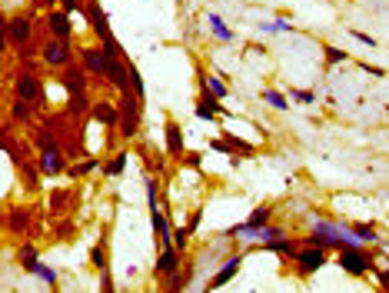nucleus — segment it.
<instances>
[{"instance_id":"nucleus-26","label":"nucleus","mask_w":389,"mask_h":293,"mask_svg":"<svg viewBox=\"0 0 389 293\" xmlns=\"http://www.w3.org/2000/svg\"><path fill=\"white\" fill-rule=\"evenodd\" d=\"M127 160H130V150H117V157H113V160L104 167V173H106V177H120V173L127 170Z\"/></svg>"},{"instance_id":"nucleus-40","label":"nucleus","mask_w":389,"mask_h":293,"mask_svg":"<svg viewBox=\"0 0 389 293\" xmlns=\"http://www.w3.org/2000/svg\"><path fill=\"white\" fill-rule=\"evenodd\" d=\"M177 3H186V0H177Z\"/></svg>"},{"instance_id":"nucleus-31","label":"nucleus","mask_w":389,"mask_h":293,"mask_svg":"<svg viewBox=\"0 0 389 293\" xmlns=\"http://www.w3.org/2000/svg\"><path fill=\"white\" fill-rule=\"evenodd\" d=\"M200 220H203V207H196L193 214L186 216V223H183V230L190 233V237H196V230H200Z\"/></svg>"},{"instance_id":"nucleus-30","label":"nucleus","mask_w":389,"mask_h":293,"mask_svg":"<svg viewBox=\"0 0 389 293\" xmlns=\"http://www.w3.org/2000/svg\"><path fill=\"white\" fill-rule=\"evenodd\" d=\"M289 100H296V104H316V90H299V87H289V93H286Z\"/></svg>"},{"instance_id":"nucleus-35","label":"nucleus","mask_w":389,"mask_h":293,"mask_svg":"<svg viewBox=\"0 0 389 293\" xmlns=\"http://www.w3.org/2000/svg\"><path fill=\"white\" fill-rule=\"evenodd\" d=\"M37 277L47 280V287H57V270H50V267H44V263L37 267Z\"/></svg>"},{"instance_id":"nucleus-13","label":"nucleus","mask_w":389,"mask_h":293,"mask_svg":"<svg viewBox=\"0 0 389 293\" xmlns=\"http://www.w3.org/2000/svg\"><path fill=\"white\" fill-rule=\"evenodd\" d=\"M50 37H63V40H74V24H70V14L67 10H47L44 17Z\"/></svg>"},{"instance_id":"nucleus-3","label":"nucleus","mask_w":389,"mask_h":293,"mask_svg":"<svg viewBox=\"0 0 389 293\" xmlns=\"http://www.w3.org/2000/svg\"><path fill=\"white\" fill-rule=\"evenodd\" d=\"M336 267L349 277H370L376 274V260L363 247H340L336 250Z\"/></svg>"},{"instance_id":"nucleus-11","label":"nucleus","mask_w":389,"mask_h":293,"mask_svg":"<svg viewBox=\"0 0 389 293\" xmlns=\"http://www.w3.org/2000/svg\"><path fill=\"white\" fill-rule=\"evenodd\" d=\"M164 137H166V157H170L173 164H183V154H186V143H183V127H180L173 117H166Z\"/></svg>"},{"instance_id":"nucleus-9","label":"nucleus","mask_w":389,"mask_h":293,"mask_svg":"<svg viewBox=\"0 0 389 293\" xmlns=\"http://www.w3.org/2000/svg\"><path fill=\"white\" fill-rule=\"evenodd\" d=\"M193 113H196V120H207V124H216L220 117H223L226 110H223V100H216L213 93L200 84V97H196V107H193Z\"/></svg>"},{"instance_id":"nucleus-20","label":"nucleus","mask_w":389,"mask_h":293,"mask_svg":"<svg viewBox=\"0 0 389 293\" xmlns=\"http://www.w3.org/2000/svg\"><path fill=\"white\" fill-rule=\"evenodd\" d=\"M7 230L10 233H30V214L24 210V207L10 210V216H7Z\"/></svg>"},{"instance_id":"nucleus-10","label":"nucleus","mask_w":389,"mask_h":293,"mask_svg":"<svg viewBox=\"0 0 389 293\" xmlns=\"http://www.w3.org/2000/svg\"><path fill=\"white\" fill-rule=\"evenodd\" d=\"M243 257H246V250H243V253H233V257H230V260H226L223 267H220V270H216V274L207 280V283H203V290H207V293H209V290H223L226 283H230V280L239 274V267H243Z\"/></svg>"},{"instance_id":"nucleus-7","label":"nucleus","mask_w":389,"mask_h":293,"mask_svg":"<svg viewBox=\"0 0 389 293\" xmlns=\"http://www.w3.org/2000/svg\"><path fill=\"white\" fill-rule=\"evenodd\" d=\"M14 97H24L30 104H44V84H40V77H37L30 67H20V70H17Z\"/></svg>"},{"instance_id":"nucleus-21","label":"nucleus","mask_w":389,"mask_h":293,"mask_svg":"<svg viewBox=\"0 0 389 293\" xmlns=\"http://www.w3.org/2000/svg\"><path fill=\"white\" fill-rule=\"evenodd\" d=\"M260 97H263V104H269V107L280 110V113H286V110H289V97H286V93H280V90H273V87H263V90H260Z\"/></svg>"},{"instance_id":"nucleus-2","label":"nucleus","mask_w":389,"mask_h":293,"mask_svg":"<svg viewBox=\"0 0 389 293\" xmlns=\"http://www.w3.org/2000/svg\"><path fill=\"white\" fill-rule=\"evenodd\" d=\"M84 17H87V24L93 27V33H97V40H100V47H104V54H110V57H123V50H120V40L113 37V31H110V20H106V10L97 3V0H87V7H84Z\"/></svg>"},{"instance_id":"nucleus-17","label":"nucleus","mask_w":389,"mask_h":293,"mask_svg":"<svg viewBox=\"0 0 389 293\" xmlns=\"http://www.w3.org/2000/svg\"><path fill=\"white\" fill-rule=\"evenodd\" d=\"M353 237H359L363 244H379V230H376L373 220H356V223H346Z\"/></svg>"},{"instance_id":"nucleus-6","label":"nucleus","mask_w":389,"mask_h":293,"mask_svg":"<svg viewBox=\"0 0 389 293\" xmlns=\"http://www.w3.org/2000/svg\"><path fill=\"white\" fill-rule=\"evenodd\" d=\"M40 61L50 63V67H67V63H74V40L47 37V44L40 47Z\"/></svg>"},{"instance_id":"nucleus-1","label":"nucleus","mask_w":389,"mask_h":293,"mask_svg":"<svg viewBox=\"0 0 389 293\" xmlns=\"http://www.w3.org/2000/svg\"><path fill=\"white\" fill-rule=\"evenodd\" d=\"M140 130H143V100L136 97V93H120V127L117 134L120 140H136L140 137Z\"/></svg>"},{"instance_id":"nucleus-27","label":"nucleus","mask_w":389,"mask_h":293,"mask_svg":"<svg viewBox=\"0 0 389 293\" xmlns=\"http://www.w3.org/2000/svg\"><path fill=\"white\" fill-rule=\"evenodd\" d=\"M100 167V164H97V160H93V157H84V160H80V164H74V167H67V173H70V177H87V173H93V170Z\"/></svg>"},{"instance_id":"nucleus-22","label":"nucleus","mask_w":389,"mask_h":293,"mask_svg":"<svg viewBox=\"0 0 389 293\" xmlns=\"http://www.w3.org/2000/svg\"><path fill=\"white\" fill-rule=\"evenodd\" d=\"M207 27L213 31V37H216V40H223V44H230V40H233V31L223 24V17H220V14H207Z\"/></svg>"},{"instance_id":"nucleus-25","label":"nucleus","mask_w":389,"mask_h":293,"mask_svg":"<svg viewBox=\"0 0 389 293\" xmlns=\"http://www.w3.org/2000/svg\"><path fill=\"white\" fill-rule=\"evenodd\" d=\"M67 97H70V100H67V110H70V113H90V107H93V104H90V93L87 90L67 93Z\"/></svg>"},{"instance_id":"nucleus-33","label":"nucleus","mask_w":389,"mask_h":293,"mask_svg":"<svg viewBox=\"0 0 389 293\" xmlns=\"http://www.w3.org/2000/svg\"><path fill=\"white\" fill-rule=\"evenodd\" d=\"M349 37L359 40V44H366V47H379V40H376L373 33H363V31H356V27H349Z\"/></svg>"},{"instance_id":"nucleus-39","label":"nucleus","mask_w":389,"mask_h":293,"mask_svg":"<svg viewBox=\"0 0 389 293\" xmlns=\"http://www.w3.org/2000/svg\"><path fill=\"white\" fill-rule=\"evenodd\" d=\"M376 280H379L383 290H389V270H376Z\"/></svg>"},{"instance_id":"nucleus-24","label":"nucleus","mask_w":389,"mask_h":293,"mask_svg":"<svg viewBox=\"0 0 389 293\" xmlns=\"http://www.w3.org/2000/svg\"><path fill=\"white\" fill-rule=\"evenodd\" d=\"M269 220H273V203H260V207H253V214L246 216L243 223H246V227H263Z\"/></svg>"},{"instance_id":"nucleus-32","label":"nucleus","mask_w":389,"mask_h":293,"mask_svg":"<svg viewBox=\"0 0 389 293\" xmlns=\"http://www.w3.org/2000/svg\"><path fill=\"white\" fill-rule=\"evenodd\" d=\"M190 240H193V237H190V233L183 230V227H173V244H177V247L183 250V253L190 250Z\"/></svg>"},{"instance_id":"nucleus-4","label":"nucleus","mask_w":389,"mask_h":293,"mask_svg":"<svg viewBox=\"0 0 389 293\" xmlns=\"http://www.w3.org/2000/svg\"><path fill=\"white\" fill-rule=\"evenodd\" d=\"M329 263V250L326 247H313V244H303L296 250V257H293V267H296V274L303 280L316 277V270H323Z\"/></svg>"},{"instance_id":"nucleus-23","label":"nucleus","mask_w":389,"mask_h":293,"mask_svg":"<svg viewBox=\"0 0 389 293\" xmlns=\"http://www.w3.org/2000/svg\"><path fill=\"white\" fill-rule=\"evenodd\" d=\"M30 117H33V104L24 100V97H14V100H10V124H17V120H30Z\"/></svg>"},{"instance_id":"nucleus-19","label":"nucleus","mask_w":389,"mask_h":293,"mask_svg":"<svg viewBox=\"0 0 389 293\" xmlns=\"http://www.w3.org/2000/svg\"><path fill=\"white\" fill-rule=\"evenodd\" d=\"M196 77H200V84H203V87H207L216 100H226V93H230V90H226V84L220 77H213V74H207V70H196Z\"/></svg>"},{"instance_id":"nucleus-37","label":"nucleus","mask_w":389,"mask_h":293,"mask_svg":"<svg viewBox=\"0 0 389 293\" xmlns=\"http://www.w3.org/2000/svg\"><path fill=\"white\" fill-rule=\"evenodd\" d=\"M100 274H104V277H100V290H106V293L117 290V283H113V277H110V267H106V270H100Z\"/></svg>"},{"instance_id":"nucleus-16","label":"nucleus","mask_w":389,"mask_h":293,"mask_svg":"<svg viewBox=\"0 0 389 293\" xmlns=\"http://www.w3.org/2000/svg\"><path fill=\"white\" fill-rule=\"evenodd\" d=\"M323 70H333V67H340V63H349L353 57H349V50H343V47H336V44H326L323 40Z\"/></svg>"},{"instance_id":"nucleus-12","label":"nucleus","mask_w":389,"mask_h":293,"mask_svg":"<svg viewBox=\"0 0 389 293\" xmlns=\"http://www.w3.org/2000/svg\"><path fill=\"white\" fill-rule=\"evenodd\" d=\"M80 63H84V70H87L90 77H97V80L106 77V54H104V47H84V50H80Z\"/></svg>"},{"instance_id":"nucleus-18","label":"nucleus","mask_w":389,"mask_h":293,"mask_svg":"<svg viewBox=\"0 0 389 293\" xmlns=\"http://www.w3.org/2000/svg\"><path fill=\"white\" fill-rule=\"evenodd\" d=\"M17 267H20L24 274H37L40 260H37V247H33V244H20V250H17Z\"/></svg>"},{"instance_id":"nucleus-5","label":"nucleus","mask_w":389,"mask_h":293,"mask_svg":"<svg viewBox=\"0 0 389 293\" xmlns=\"http://www.w3.org/2000/svg\"><path fill=\"white\" fill-rule=\"evenodd\" d=\"M30 31H33V17L14 14V17H7V24H3V40H7V47L24 50V44H30Z\"/></svg>"},{"instance_id":"nucleus-29","label":"nucleus","mask_w":389,"mask_h":293,"mask_svg":"<svg viewBox=\"0 0 389 293\" xmlns=\"http://www.w3.org/2000/svg\"><path fill=\"white\" fill-rule=\"evenodd\" d=\"M90 263H93L97 270H106V267H110V260H106V244H97V247L90 250Z\"/></svg>"},{"instance_id":"nucleus-8","label":"nucleus","mask_w":389,"mask_h":293,"mask_svg":"<svg viewBox=\"0 0 389 293\" xmlns=\"http://www.w3.org/2000/svg\"><path fill=\"white\" fill-rule=\"evenodd\" d=\"M186 260V253L177 247V244H164L160 253H157V263H153V277H170V274H177L180 267Z\"/></svg>"},{"instance_id":"nucleus-14","label":"nucleus","mask_w":389,"mask_h":293,"mask_svg":"<svg viewBox=\"0 0 389 293\" xmlns=\"http://www.w3.org/2000/svg\"><path fill=\"white\" fill-rule=\"evenodd\" d=\"M87 70H84V63L77 67V63H67L63 67V74H60V84H63V90L67 93H80V90H87Z\"/></svg>"},{"instance_id":"nucleus-15","label":"nucleus","mask_w":389,"mask_h":293,"mask_svg":"<svg viewBox=\"0 0 389 293\" xmlns=\"http://www.w3.org/2000/svg\"><path fill=\"white\" fill-rule=\"evenodd\" d=\"M90 120H93V124H104L106 130H117V127H120V107L97 100V104L90 107Z\"/></svg>"},{"instance_id":"nucleus-28","label":"nucleus","mask_w":389,"mask_h":293,"mask_svg":"<svg viewBox=\"0 0 389 293\" xmlns=\"http://www.w3.org/2000/svg\"><path fill=\"white\" fill-rule=\"evenodd\" d=\"M223 137L230 140V143H233V150H237L239 157H256V147H253V143H246V140H239L237 134H230V130H226Z\"/></svg>"},{"instance_id":"nucleus-38","label":"nucleus","mask_w":389,"mask_h":293,"mask_svg":"<svg viewBox=\"0 0 389 293\" xmlns=\"http://www.w3.org/2000/svg\"><path fill=\"white\" fill-rule=\"evenodd\" d=\"M359 67H363V70H366V74H373V77H386V70H383V67H376V63H359Z\"/></svg>"},{"instance_id":"nucleus-34","label":"nucleus","mask_w":389,"mask_h":293,"mask_svg":"<svg viewBox=\"0 0 389 293\" xmlns=\"http://www.w3.org/2000/svg\"><path fill=\"white\" fill-rule=\"evenodd\" d=\"M183 167H190V170L203 167V157H200V150H186V154H183Z\"/></svg>"},{"instance_id":"nucleus-36","label":"nucleus","mask_w":389,"mask_h":293,"mask_svg":"<svg viewBox=\"0 0 389 293\" xmlns=\"http://www.w3.org/2000/svg\"><path fill=\"white\" fill-rule=\"evenodd\" d=\"M60 7L67 10V14H84V7H87V0H60Z\"/></svg>"}]
</instances>
